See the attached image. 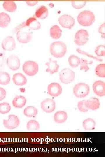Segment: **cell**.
I'll return each mask as SVG.
<instances>
[{"label":"cell","mask_w":105,"mask_h":157,"mask_svg":"<svg viewBox=\"0 0 105 157\" xmlns=\"http://www.w3.org/2000/svg\"><path fill=\"white\" fill-rule=\"evenodd\" d=\"M50 51L54 57L61 58L66 54L67 51V47L65 43L62 42H53L50 44Z\"/></svg>","instance_id":"cell-1"},{"label":"cell","mask_w":105,"mask_h":157,"mask_svg":"<svg viewBox=\"0 0 105 157\" xmlns=\"http://www.w3.org/2000/svg\"><path fill=\"white\" fill-rule=\"evenodd\" d=\"M95 20V16L94 13L88 10H85L81 12L78 15L77 20L81 25L88 26L92 24Z\"/></svg>","instance_id":"cell-2"},{"label":"cell","mask_w":105,"mask_h":157,"mask_svg":"<svg viewBox=\"0 0 105 157\" xmlns=\"http://www.w3.org/2000/svg\"><path fill=\"white\" fill-rule=\"evenodd\" d=\"M90 91L89 85L83 83H80L76 84L73 89V92L77 97L82 98L87 96Z\"/></svg>","instance_id":"cell-3"},{"label":"cell","mask_w":105,"mask_h":157,"mask_svg":"<svg viewBox=\"0 0 105 157\" xmlns=\"http://www.w3.org/2000/svg\"><path fill=\"white\" fill-rule=\"evenodd\" d=\"M22 70L27 75L33 76L38 72V66L35 62L32 60L26 61L22 65Z\"/></svg>","instance_id":"cell-4"},{"label":"cell","mask_w":105,"mask_h":157,"mask_svg":"<svg viewBox=\"0 0 105 157\" xmlns=\"http://www.w3.org/2000/svg\"><path fill=\"white\" fill-rule=\"evenodd\" d=\"M74 72L69 68L62 69L59 73V78L61 81L64 84H68L72 82L74 79Z\"/></svg>","instance_id":"cell-5"},{"label":"cell","mask_w":105,"mask_h":157,"mask_svg":"<svg viewBox=\"0 0 105 157\" xmlns=\"http://www.w3.org/2000/svg\"><path fill=\"white\" fill-rule=\"evenodd\" d=\"M88 31L85 29H80L75 34L74 42L78 45H83L88 42Z\"/></svg>","instance_id":"cell-6"},{"label":"cell","mask_w":105,"mask_h":157,"mask_svg":"<svg viewBox=\"0 0 105 157\" xmlns=\"http://www.w3.org/2000/svg\"><path fill=\"white\" fill-rule=\"evenodd\" d=\"M20 121L18 117L13 114L8 115V119H3V124L6 129L12 130L17 128L19 125Z\"/></svg>","instance_id":"cell-7"},{"label":"cell","mask_w":105,"mask_h":157,"mask_svg":"<svg viewBox=\"0 0 105 157\" xmlns=\"http://www.w3.org/2000/svg\"><path fill=\"white\" fill-rule=\"evenodd\" d=\"M59 24L63 27L71 29L74 25L75 21L71 15L64 14L60 16L58 19Z\"/></svg>","instance_id":"cell-8"},{"label":"cell","mask_w":105,"mask_h":157,"mask_svg":"<svg viewBox=\"0 0 105 157\" xmlns=\"http://www.w3.org/2000/svg\"><path fill=\"white\" fill-rule=\"evenodd\" d=\"M6 64L8 67L13 71H16L20 67V63L19 58L15 55L9 56L6 59Z\"/></svg>","instance_id":"cell-9"},{"label":"cell","mask_w":105,"mask_h":157,"mask_svg":"<svg viewBox=\"0 0 105 157\" xmlns=\"http://www.w3.org/2000/svg\"><path fill=\"white\" fill-rule=\"evenodd\" d=\"M41 107L45 112L50 113L53 112L56 108V104L55 101L50 98H46L41 102Z\"/></svg>","instance_id":"cell-10"},{"label":"cell","mask_w":105,"mask_h":157,"mask_svg":"<svg viewBox=\"0 0 105 157\" xmlns=\"http://www.w3.org/2000/svg\"><path fill=\"white\" fill-rule=\"evenodd\" d=\"M48 94L53 97L60 96L62 93V90L61 85L57 83H52L48 85L47 88Z\"/></svg>","instance_id":"cell-11"},{"label":"cell","mask_w":105,"mask_h":157,"mask_svg":"<svg viewBox=\"0 0 105 157\" xmlns=\"http://www.w3.org/2000/svg\"><path fill=\"white\" fill-rule=\"evenodd\" d=\"M1 47L5 51H11L16 47V43L14 38L11 36H8L5 38L1 43Z\"/></svg>","instance_id":"cell-12"},{"label":"cell","mask_w":105,"mask_h":157,"mask_svg":"<svg viewBox=\"0 0 105 157\" xmlns=\"http://www.w3.org/2000/svg\"><path fill=\"white\" fill-rule=\"evenodd\" d=\"M94 93L97 96L102 97L105 95V83L100 80L95 81L92 85Z\"/></svg>","instance_id":"cell-13"},{"label":"cell","mask_w":105,"mask_h":157,"mask_svg":"<svg viewBox=\"0 0 105 157\" xmlns=\"http://www.w3.org/2000/svg\"><path fill=\"white\" fill-rule=\"evenodd\" d=\"M16 37L18 41L22 43H26L30 42L32 39L31 32L26 31L20 29L16 32Z\"/></svg>","instance_id":"cell-14"},{"label":"cell","mask_w":105,"mask_h":157,"mask_svg":"<svg viewBox=\"0 0 105 157\" xmlns=\"http://www.w3.org/2000/svg\"><path fill=\"white\" fill-rule=\"evenodd\" d=\"M12 81L16 85L20 86L25 85L27 82L25 76L21 73H18L14 74L12 77Z\"/></svg>","instance_id":"cell-15"},{"label":"cell","mask_w":105,"mask_h":157,"mask_svg":"<svg viewBox=\"0 0 105 157\" xmlns=\"http://www.w3.org/2000/svg\"><path fill=\"white\" fill-rule=\"evenodd\" d=\"M45 64L48 67L46 69V72L52 74L58 71L59 66L56 60H52L51 58H50L49 61L46 62Z\"/></svg>","instance_id":"cell-16"},{"label":"cell","mask_w":105,"mask_h":157,"mask_svg":"<svg viewBox=\"0 0 105 157\" xmlns=\"http://www.w3.org/2000/svg\"><path fill=\"white\" fill-rule=\"evenodd\" d=\"M25 22V25L29 29L37 30L41 28V25L36 17H31L29 18Z\"/></svg>","instance_id":"cell-17"},{"label":"cell","mask_w":105,"mask_h":157,"mask_svg":"<svg viewBox=\"0 0 105 157\" xmlns=\"http://www.w3.org/2000/svg\"><path fill=\"white\" fill-rule=\"evenodd\" d=\"M85 104L89 109L96 110L99 109L100 106V102L99 99L95 97H91L86 100Z\"/></svg>","instance_id":"cell-18"},{"label":"cell","mask_w":105,"mask_h":157,"mask_svg":"<svg viewBox=\"0 0 105 157\" xmlns=\"http://www.w3.org/2000/svg\"><path fill=\"white\" fill-rule=\"evenodd\" d=\"M26 102V99L24 96L22 95H17L13 100L12 104L15 108H21L25 105Z\"/></svg>","instance_id":"cell-19"},{"label":"cell","mask_w":105,"mask_h":157,"mask_svg":"<svg viewBox=\"0 0 105 157\" xmlns=\"http://www.w3.org/2000/svg\"><path fill=\"white\" fill-rule=\"evenodd\" d=\"M68 118L66 112L64 111H59L56 112L54 115V119L56 123L62 124L65 122Z\"/></svg>","instance_id":"cell-20"},{"label":"cell","mask_w":105,"mask_h":157,"mask_svg":"<svg viewBox=\"0 0 105 157\" xmlns=\"http://www.w3.org/2000/svg\"><path fill=\"white\" fill-rule=\"evenodd\" d=\"M48 10L45 6H41L38 7L36 10L35 15L36 16L41 19H44L48 16Z\"/></svg>","instance_id":"cell-21"},{"label":"cell","mask_w":105,"mask_h":157,"mask_svg":"<svg viewBox=\"0 0 105 157\" xmlns=\"http://www.w3.org/2000/svg\"><path fill=\"white\" fill-rule=\"evenodd\" d=\"M83 126L84 129L87 131H91L95 129L96 122L92 118H88L83 122Z\"/></svg>","instance_id":"cell-22"},{"label":"cell","mask_w":105,"mask_h":157,"mask_svg":"<svg viewBox=\"0 0 105 157\" xmlns=\"http://www.w3.org/2000/svg\"><path fill=\"white\" fill-rule=\"evenodd\" d=\"M62 31L57 25H54L50 28V35L53 38L57 39L59 38L62 35Z\"/></svg>","instance_id":"cell-23"},{"label":"cell","mask_w":105,"mask_h":157,"mask_svg":"<svg viewBox=\"0 0 105 157\" xmlns=\"http://www.w3.org/2000/svg\"><path fill=\"white\" fill-rule=\"evenodd\" d=\"M10 20L8 14L4 12L0 13V27H6L10 23Z\"/></svg>","instance_id":"cell-24"},{"label":"cell","mask_w":105,"mask_h":157,"mask_svg":"<svg viewBox=\"0 0 105 157\" xmlns=\"http://www.w3.org/2000/svg\"><path fill=\"white\" fill-rule=\"evenodd\" d=\"M38 113V110L33 106H29L26 107L23 111L24 115L27 117L36 116Z\"/></svg>","instance_id":"cell-25"},{"label":"cell","mask_w":105,"mask_h":157,"mask_svg":"<svg viewBox=\"0 0 105 157\" xmlns=\"http://www.w3.org/2000/svg\"><path fill=\"white\" fill-rule=\"evenodd\" d=\"M3 6L4 9L10 12H14L17 9L16 4L12 1H5L3 3Z\"/></svg>","instance_id":"cell-26"},{"label":"cell","mask_w":105,"mask_h":157,"mask_svg":"<svg viewBox=\"0 0 105 157\" xmlns=\"http://www.w3.org/2000/svg\"><path fill=\"white\" fill-rule=\"evenodd\" d=\"M10 80V74L7 72H0V84L5 85L9 84Z\"/></svg>","instance_id":"cell-27"},{"label":"cell","mask_w":105,"mask_h":157,"mask_svg":"<svg viewBox=\"0 0 105 157\" xmlns=\"http://www.w3.org/2000/svg\"><path fill=\"white\" fill-rule=\"evenodd\" d=\"M70 65L73 68L77 67L80 64V59L77 56L74 55H71L68 58Z\"/></svg>","instance_id":"cell-28"},{"label":"cell","mask_w":105,"mask_h":157,"mask_svg":"<svg viewBox=\"0 0 105 157\" xmlns=\"http://www.w3.org/2000/svg\"><path fill=\"white\" fill-rule=\"evenodd\" d=\"M26 127L28 130H39L40 129V124L37 121L35 120H31L27 123Z\"/></svg>","instance_id":"cell-29"},{"label":"cell","mask_w":105,"mask_h":157,"mask_svg":"<svg viewBox=\"0 0 105 157\" xmlns=\"http://www.w3.org/2000/svg\"><path fill=\"white\" fill-rule=\"evenodd\" d=\"M96 74L101 77H105V64H100L97 65L95 69Z\"/></svg>","instance_id":"cell-30"},{"label":"cell","mask_w":105,"mask_h":157,"mask_svg":"<svg viewBox=\"0 0 105 157\" xmlns=\"http://www.w3.org/2000/svg\"><path fill=\"white\" fill-rule=\"evenodd\" d=\"M11 110V106L9 103L4 102L0 104V113L6 114L9 113Z\"/></svg>","instance_id":"cell-31"},{"label":"cell","mask_w":105,"mask_h":157,"mask_svg":"<svg viewBox=\"0 0 105 157\" xmlns=\"http://www.w3.org/2000/svg\"><path fill=\"white\" fill-rule=\"evenodd\" d=\"M92 63V61H88L85 59L81 58L80 64V69L84 70L85 72H87L89 69L88 65L91 64Z\"/></svg>","instance_id":"cell-32"},{"label":"cell","mask_w":105,"mask_h":157,"mask_svg":"<svg viewBox=\"0 0 105 157\" xmlns=\"http://www.w3.org/2000/svg\"><path fill=\"white\" fill-rule=\"evenodd\" d=\"M95 54L99 56H103L105 55V46L104 45L97 46L95 50Z\"/></svg>","instance_id":"cell-33"},{"label":"cell","mask_w":105,"mask_h":157,"mask_svg":"<svg viewBox=\"0 0 105 157\" xmlns=\"http://www.w3.org/2000/svg\"><path fill=\"white\" fill-rule=\"evenodd\" d=\"M85 100H81L79 101L78 103V108L81 112H86L89 110L85 104Z\"/></svg>","instance_id":"cell-34"},{"label":"cell","mask_w":105,"mask_h":157,"mask_svg":"<svg viewBox=\"0 0 105 157\" xmlns=\"http://www.w3.org/2000/svg\"><path fill=\"white\" fill-rule=\"evenodd\" d=\"M86 3L84 1H72L71 4L72 6L76 9H79L84 7Z\"/></svg>","instance_id":"cell-35"},{"label":"cell","mask_w":105,"mask_h":157,"mask_svg":"<svg viewBox=\"0 0 105 157\" xmlns=\"http://www.w3.org/2000/svg\"><path fill=\"white\" fill-rule=\"evenodd\" d=\"M76 51L79 53L85 55L86 56L95 59L96 60L98 61H101L102 60V59L98 58L95 56H93L92 55H91L84 51L81 50L80 49H76Z\"/></svg>","instance_id":"cell-36"},{"label":"cell","mask_w":105,"mask_h":157,"mask_svg":"<svg viewBox=\"0 0 105 157\" xmlns=\"http://www.w3.org/2000/svg\"><path fill=\"white\" fill-rule=\"evenodd\" d=\"M98 32L101 34V36L105 38V23H104L101 25L99 28Z\"/></svg>","instance_id":"cell-37"},{"label":"cell","mask_w":105,"mask_h":157,"mask_svg":"<svg viewBox=\"0 0 105 157\" xmlns=\"http://www.w3.org/2000/svg\"><path fill=\"white\" fill-rule=\"evenodd\" d=\"M6 92L3 88L0 87V101H2L6 97Z\"/></svg>","instance_id":"cell-38"},{"label":"cell","mask_w":105,"mask_h":157,"mask_svg":"<svg viewBox=\"0 0 105 157\" xmlns=\"http://www.w3.org/2000/svg\"><path fill=\"white\" fill-rule=\"evenodd\" d=\"M27 4L29 6H33L36 4L38 3V1H26Z\"/></svg>","instance_id":"cell-39"}]
</instances>
